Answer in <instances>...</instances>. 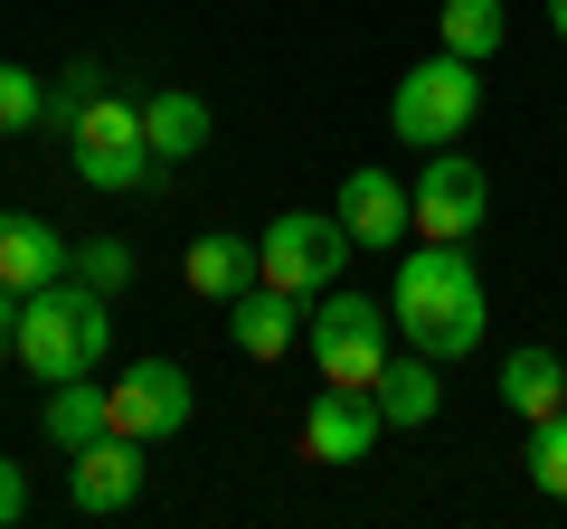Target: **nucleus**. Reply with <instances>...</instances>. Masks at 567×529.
<instances>
[{
    "label": "nucleus",
    "mask_w": 567,
    "mask_h": 529,
    "mask_svg": "<svg viewBox=\"0 0 567 529\" xmlns=\"http://www.w3.org/2000/svg\"><path fill=\"white\" fill-rule=\"evenodd\" d=\"M388 322H398V341H406V350H425V360H464V350L492 331L483 274H473V246H435V237L406 246Z\"/></svg>",
    "instance_id": "obj_1"
},
{
    "label": "nucleus",
    "mask_w": 567,
    "mask_h": 529,
    "mask_svg": "<svg viewBox=\"0 0 567 529\" xmlns=\"http://www.w3.org/2000/svg\"><path fill=\"white\" fill-rule=\"evenodd\" d=\"M114 350V312H104L95 284L58 274L20 303V369L39 387H66V378H95V360Z\"/></svg>",
    "instance_id": "obj_2"
},
{
    "label": "nucleus",
    "mask_w": 567,
    "mask_h": 529,
    "mask_svg": "<svg viewBox=\"0 0 567 529\" xmlns=\"http://www.w3.org/2000/svg\"><path fill=\"white\" fill-rule=\"evenodd\" d=\"M473 114H483V66L454 58V48H435L425 66H406L398 95H388V133H398L406 152H445V143H464Z\"/></svg>",
    "instance_id": "obj_3"
},
{
    "label": "nucleus",
    "mask_w": 567,
    "mask_h": 529,
    "mask_svg": "<svg viewBox=\"0 0 567 529\" xmlns=\"http://www.w3.org/2000/svg\"><path fill=\"white\" fill-rule=\"evenodd\" d=\"M66 143H76V180L85 189H114L123 199V189H162L171 180V162L142 143V104H123V95H95Z\"/></svg>",
    "instance_id": "obj_4"
},
{
    "label": "nucleus",
    "mask_w": 567,
    "mask_h": 529,
    "mask_svg": "<svg viewBox=\"0 0 567 529\" xmlns=\"http://www.w3.org/2000/svg\"><path fill=\"white\" fill-rule=\"evenodd\" d=\"M312 360H322V387H369L388 369V303L369 293H312V322H303Z\"/></svg>",
    "instance_id": "obj_5"
},
{
    "label": "nucleus",
    "mask_w": 567,
    "mask_h": 529,
    "mask_svg": "<svg viewBox=\"0 0 567 529\" xmlns=\"http://www.w3.org/2000/svg\"><path fill=\"white\" fill-rule=\"evenodd\" d=\"M341 256H350V227L341 218H312V208H284V218L256 237V274L284 284V293H303V303L341 284Z\"/></svg>",
    "instance_id": "obj_6"
},
{
    "label": "nucleus",
    "mask_w": 567,
    "mask_h": 529,
    "mask_svg": "<svg viewBox=\"0 0 567 529\" xmlns=\"http://www.w3.org/2000/svg\"><path fill=\"white\" fill-rule=\"evenodd\" d=\"M416 237H435V246H473L483 237V208H492V180H483V162H473L464 143H445V152H425V170H416Z\"/></svg>",
    "instance_id": "obj_7"
},
{
    "label": "nucleus",
    "mask_w": 567,
    "mask_h": 529,
    "mask_svg": "<svg viewBox=\"0 0 567 529\" xmlns=\"http://www.w3.org/2000/svg\"><path fill=\"white\" fill-rule=\"evenodd\" d=\"M189 369L181 360H133L114 387H104V416H114V435H142V445H162V435L189 426Z\"/></svg>",
    "instance_id": "obj_8"
},
{
    "label": "nucleus",
    "mask_w": 567,
    "mask_h": 529,
    "mask_svg": "<svg viewBox=\"0 0 567 529\" xmlns=\"http://www.w3.org/2000/svg\"><path fill=\"white\" fill-rule=\"evenodd\" d=\"M142 483H152V464H142V435H95V445H76V464H66V501H76L85 520H114V510H133Z\"/></svg>",
    "instance_id": "obj_9"
},
{
    "label": "nucleus",
    "mask_w": 567,
    "mask_h": 529,
    "mask_svg": "<svg viewBox=\"0 0 567 529\" xmlns=\"http://www.w3.org/2000/svg\"><path fill=\"white\" fill-rule=\"evenodd\" d=\"M379 435H388V416H379L369 387H322L312 416H303V454H312V464H369Z\"/></svg>",
    "instance_id": "obj_10"
},
{
    "label": "nucleus",
    "mask_w": 567,
    "mask_h": 529,
    "mask_svg": "<svg viewBox=\"0 0 567 529\" xmlns=\"http://www.w3.org/2000/svg\"><path fill=\"white\" fill-rule=\"evenodd\" d=\"M331 218L350 227V246H379V256H398V237H416V199L398 189V170H379V162H360L341 180V208Z\"/></svg>",
    "instance_id": "obj_11"
},
{
    "label": "nucleus",
    "mask_w": 567,
    "mask_h": 529,
    "mask_svg": "<svg viewBox=\"0 0 567 529\" xmlns=\"http://www.w3.org/2000/svg\"><path fill=\"white\" fill-rule=\"evenodd\" d=\"M303 322H312V303H303V293H284V284H265V274L227 303V341H237V360H284V350L303 341Z\"/></svg>",
    "instance_id": "obj_12"
},
{
    "label": "nucleus",
    "mask_w": 567,
    "mask_h": 529,
    "mask_svg": "<svg viewBox=\"0 0 567 529\" xmlns=\"http://www.w3.org/2000/svg\"><path fill=\"white\" fill-rule=\"evenodd\" d=\"M66 264H76V246H66L48 218H29V208H0V284H10V293L58 284Z\"/></svg>",
    "instance_id": "obj_13"
},
{
    "label": "nucleus",
    "mask_w": 567,
    "mask_h": 529,
    "mask_svg": "<svg viewBox=\"0 0 567 529\" xmlns=\"http://www.w3.org/2000/svg\"><path fill=\"white\" fill-rule=\"evenodd\" d=\"M435 369H445V360H425V350H406V360L388 350V369L369 378V397H379V416H388L398 435H416V426L445 416V378H435Z\"/></svg>",
    "instance_id": "obj_14"
},
{
    "label": "nucleus",
    "mask_w": 567,
    "mask_h": 529,
    "mask_svg": "<svg viewBox=\"0 0 567 529\" xmlns=\"http://www.w3.org/2000/svg\"><path fill=\"white\" fill-rule=\"evenodd\" d=\"M502 407L520 416V426H539V416L567 407V360H558L548 341H520V350L502 360Z\"/></svg>",
    "instance_id": "obj_15"
},
{
    "label": "nucleus",
    "mask_w": 567,
    "mask_h": 529,
    "mask_svg": "<svg viewBox=\"0 0 567 529\" xmlns=\"http://www.w3.org/2000/svg\"><path fill=\"white\" fill-rule=\"evenodd\" d=\"M181 274H189V293H199V303H237V293L256 284V237H237V227H218V237H189Z\"/></svg>",
    "instance_id": "obj_16"
},
{
    "label": "nucleus",
    "mask_w": 567,
    "mask_h": 529,
    "mask_svg": "<svg viewBox=\"0 0 567 529\" xmlns=\"http://www.w3.org/2000/svg\"><path fill=\"white\" fill-rule=\"evenodd\" d=\"M142 143L162 152L171 170L199 162V152H208V104L189 95V85H162V95H142Z\"/></svg>",
    "instance_id": "obj_17"
},
{
    "label": "nucleus",
    "mask_w": 567,
    "mask_h": 529,
    "mask_svg": "<svg viewBox=\"0 0 567 529\" xmlns=\"http://www.w3.org/2000/svg\"><path fill=\"white\" fill-rule=\"evenodd\" d=\"M39 426H48V445H66V454L95 445V435H114V416H104V387H95V378L48 387V416H39Z\"/></svg>",
    "instance_id": "obj_18"
},
{
    "label": "nucleus",
    "mask_w": 567,
    "mask_h": 529,
    "mask_svg": "<svg viewBox=\"0 0 567 529\" xmlns=\"http://www.w3.org/2000/svg\"><path fill=\"white\" fill-rule=\"evenodd\" d=\"M435 39H445L454 58H473V66H483L492 48L511 39V10H502V0H445V10H435Z\"/></svg>",
    "instance_id": "obj_19"
},
{
    "label": "nucleus",
    "mask_w": 567,
    "mask_h": 529,
    "mask_svg": "<svg viewBox=\"0 0 567 529\" xmlns=\"http://www.w3.org/2000/svg\"><path fill=\"white\" fill-rule=\"evenodd\" d=\"M520 464H529V483H539L548 501H567V407L529 426V454H520Z\"/></svg>",
    "instance_id": "obj_20"
},
{
    "label": "nucleus",
    "mask_w": 567,
    "mask_h": 529,
    "mask_svg": "<svg viewBox=\"0 0 567 529\" xmlns=\"http://www.w3.org/2000/svg\"><path fill=\"white\" fill-rule=\"evenodd\" d=\"M66 274H76V284H95L104 303H114V293L133 284V246H123V237H85V246H76V264H66Z\"/></svg>",
    "instance_id": "obj_21"
},
{
    "label": "nucleus",
    "mask_w": 567,
    "mask_h": 529,
    "mask_svg": "<svg viewBox=\"0 0 567 529\" xmlns=\"http://www.w3.org/2000/svg\"><path fill=\"white\" fill-rule=\"evenodd\" d=\"M29 123H48V76L0 66V133H29Z\"/></svg>",
    "instance_id": "obj_22"
},
{
    "label": "nucleus",
    "mask_w": 567,
    "mask_h": 529,
    "mask_svg": "<svg viewBox=\"0 0 567 529\" xmlns=\"http://www.w3.org/2000/svg\"><path fill=\"white\" fill-rule=\"evenodd\" d=\"M95 95H104V76H95V66H66V76L48 85V123H58V133H76V114H85Z\"/></svg>",
    "instance_id": "obj_23"
},
{
    "label": "nucleus",
    "mask_w": 567,
    "mask_h": 529,
    "mask_svg": "<svg viewBox=\"0 0 567 529\" xmlns=\"http://www.w3.org/2000/svg\"><path fill=\"white\" fill-rule=\"evenodd\" d=\"M20 520H29V473L0 454V529H20Z\"/></svg>",
    "instance_id": "obj_24"
},
{
    "label": "nucleus",
    "mask_w": 567,
    "mask_h": 529,
    "mask_svg": "<svg viewBox=\"0 0 567 529\" xmlns=\"http://www.w3.org/2000/svg\"><path fill=\"white\" fill-rule=\"evenodd\" d=\"M20 303H29V293L0 284V360H20Z\"/></svg>",
    "instance_id": "obj_25"
},
{
    "label": "nucleus",
    "mask_w": 567,
    "mask_h": 529,
    "mask_svg": "<svg viewBox=\"0 0 567 529\" xmlns=\"http://www.w3.org/2000/svg\"><path fill=\"white\" fill-rule=\"evenodd\" d=\"M548 29H558V39H567V0H548Z\"/></svg>",
    "instance_id": "obj_26"
}]
</instances>
